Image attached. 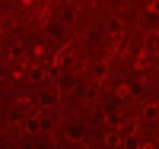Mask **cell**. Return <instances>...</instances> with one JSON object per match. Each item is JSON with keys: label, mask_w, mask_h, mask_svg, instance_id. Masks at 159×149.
<instances>
[{"label": "cell", "mask_w": 159, "mask_h": 149, "mask_svg": "<svg viewBox=\"0 0 159 149\" xmlns=\"http://www.w3.org/2000/svg\"><path fill=\"white\" fill-rule=\"evenodd\" d=\"M140 117H143V121H153V117H156V102H147V105H143V108H140Z\"/></svg>", "instance_id": "2"}, {"label": "cell", "mask_w": 159, "mask_h": 149, "mask_svg": "<svg viewBox=\"0 0 159 149\" xmlns=\"http://www.w3.org/2000/svg\"><path fill=\"white\" fill-rule=\"evenodd\" d=\"M137 127H140V121H137V117L121 121V137H124V140H127V137H134V133H137Z\"/></svg>", "instance_id": "1"}]
</instances>
